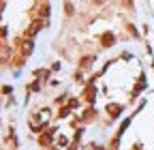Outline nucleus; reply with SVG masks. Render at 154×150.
I'll return each mask as SVG.
<instances>
[{"label":"nucleus","instance_id":"nucleus-6","mask_svg":"<svg viewBox=\"0 0 154 150\" xmlns=\"http://www.w3.org/2000/svg\"><path fill=\"white\" fill-rule=\"evenodd\" d=\"M92 60H94L92 56H88V58H82V62H79V64H82V67H90V62H92Z\"/></svg>","mask_w":154,"mask_h":150},{"label":"nucleus","instance_id":"nucleus-2","mask_svg":"<svg viewBox=\"0 0 154 150\" xmlns=\"http://www.w3.org/2000/svg\"><path fill=\"white\" fill-rule=\"evenodd\" d=\"M94 92H96V90H94V86H88V88H86V92H84V99L92 103V101H94Z\"/></svg>","mask_w":154,"mask_h":150},{"label":"nucleus","instance_id":"nucleus-4","mask_svg":"<svg viewBox=\"0 0 154 150\" xmlns=\"http://www.w3.org/2000/svg\"><path fill=\"white\" fill-rule=\"evenodd\" d=\"M107 111H109V114H111V116L116 118V116H118L120 111H122V107H120V105H113V103H111V105H107Z\"/></svg>","mask_w":154,"mask_h":150},{"label":"nucleus","instance_id":"nucleus-5","mask_svg":"<svg viewBox=\"0 0 154 150\" xmlns=\"http://www.w3.org/2000/svg\"><path fill=\"white\" fill-rule=\"evenodd\" d=\"M94 116H96V114H94V109H88V111H86V114H84V120L88 122V120H92Z\"/></svg>","mask_w":154,"mask_h":150},{"label":"nucleus","instance_id":"nucleus-10","mask_svg":"<svg viewBox=\"0 0 154 150\" xmlns=\"http://www.w3.org/2000/svg\"><path fill=\"white\" fill-rule=\"evenodd\" d=\"M5 34H7V28H0V39H2Z\"/></svg>","mask_w":154,"mask_h":150},{"label":"nucleus","instance_id":"nucleus-3","mask_svg":"<svg viewBox=\"0 0 154 150\" xmlns=\"http://www.w3.org/2000/svg\"><path fill=\"white\" fill-rule=\"evenodd\" d=\"M43 24H45V22H41V20H38V22H34V24L28 28V34H30V36H32V34H36V32H38V28H41Z\"/></svg>","mask_w":154,"mask_h":150},{"label":"nucleus","instance_id":"nucleus-1","mask_svg":"<svg viewBox=\"0 0 154 150\" xmlns=\"http://www.w3.org/2000/svg\"><path fill=\"white\" fill-rule=\"evenodd\" d=\"M113 41H116V36H113L111 32H105V34L101 36V43H103V47H111V45H113Z\"/></svg>","mask_w":154,"mask_h":150},{"label":"nucleus","instance_id":"nucleus-9","mask_svg":"<svg viewBox=\"0 0 154 150\" xmlns=\"http://www.w3.org/2000/svg\"><path fill=\"white\" fill-rule=\"evenodd\" d=\"M66 114H69V107H64V109H60V118H64Z\"/></svg>","mask_w":154,"mask_h":150},{"label":"nucleus","instance_id":"nucleus-8","mask_svg":"<svg viewBox=\"0 0 154 150\" xmlns=\"http://www.w3.org/2000/svg\"><path fill=\"white\" fill-rule=\"evenodd\" d=\"M38 142H41L43 146H45V144H49V135H41V139H38Z\"/></svg>","mask_w":154,"mask_h":150},{"label":"nucleus","instance_id":"nucleus-7","mask_svg":"<svg viewBox=\"0 0 154 150\" xmlns=\"http://www.w3.org/2000/svg\"><path fill=\"white\" fill-rule=\"evenodd\" d=\"M77 105H79V101H77V99H71V101H69V109H75Z\"/></svg>","mask_w":154,"mask_h":150}]
</instances>
